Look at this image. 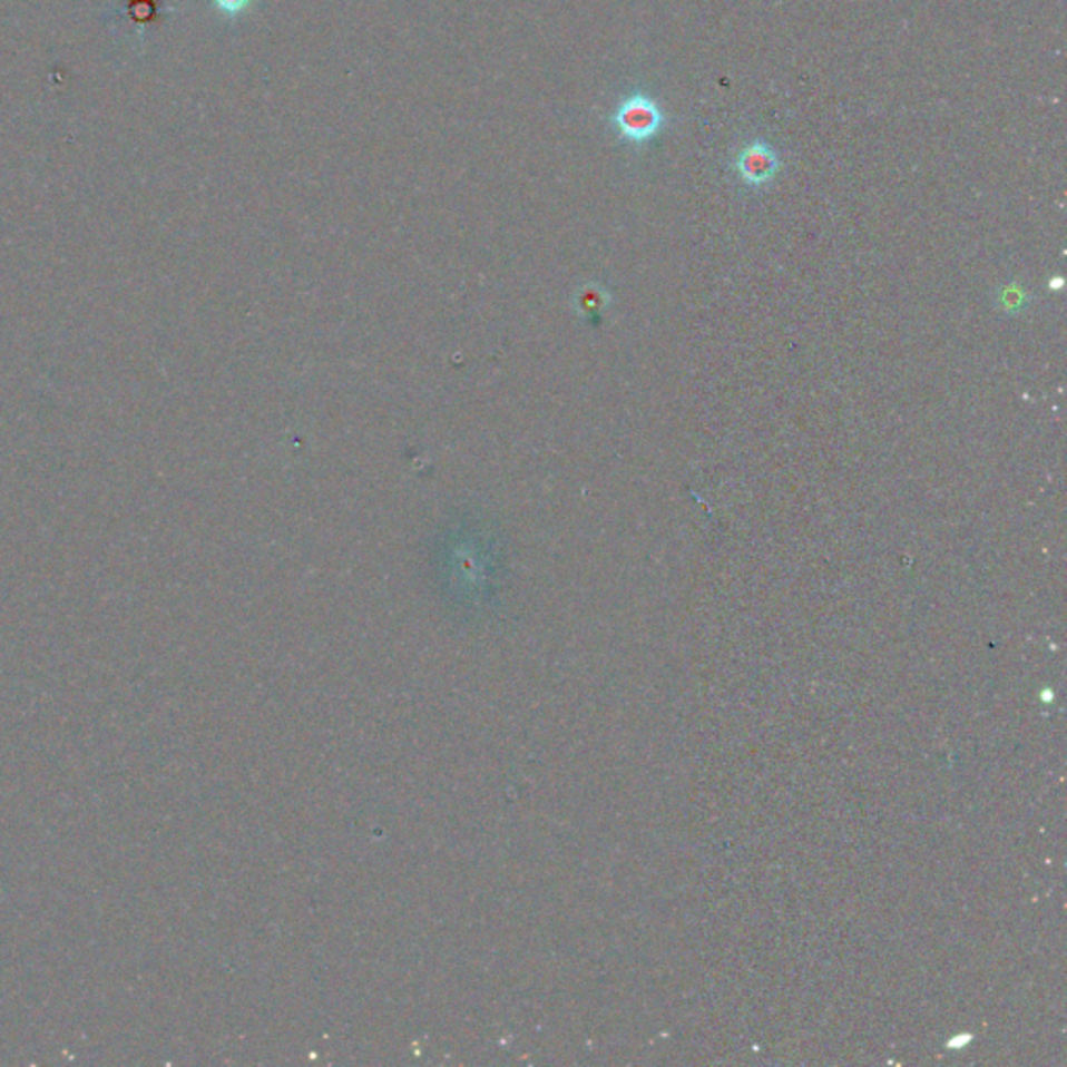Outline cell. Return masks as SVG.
Here are the masks:
<instances>
[{
  "mask_svg": "<svg viewBox=\"0 0 1067 1067\" xmlns=\"http://www.w3.org/2000/svg\"><path fill=\"white\" fill-rule=\"evenodd\" d=\"M609 124L619 143L643 146L662 134L665 115L655 98L645 92H630L615 105Z\"/></svg>",
  "mask_w": 1067,
  "mask_h": 1067,
  "instance_id": "obj_1",
  "label": "cell"
},
{
  "mask_svg": "<svg viewBox=\"0 0 1067 1067\" xmlns=\"http://www.w3.org/2000/svg\"><path fill=\"white\" fill-rule=\"evenodd\" d=\"M777 165L780 163L776 153L763 143L746 146L736 159L738 176L748 186H765L767 182H772L776 176Z\"/></svg>",
  "mask_w": 1067,
  "mask_h": 1067,
  "instance_id": "obj_2",
  "label": "cell"
},
{
  "mask_svg": "<svg viewBox=\"0 0 1067 1067\" xmlns=\"http://www.w3.org/2000/svg\"><path fill=\"white\" fill-rule=\"evenodd\" d=\"M211 4L219 16L238 19L255 4V0H211Z\"/></svg>",
  "mask_w": 1067,
  "mask_h": 1067,
  "instance_id": "obj_3",
  "label": "cell"
}]
</instances>
